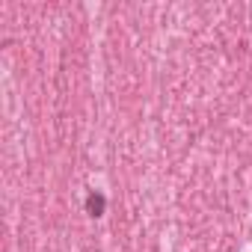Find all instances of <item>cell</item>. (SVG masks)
I'll return each mask as SVG.
<instances>
[{"mask_svg":"<svg viewBox=\"0 0 252 252\" xmlns=\"http://www.w3.org/2000/svg\"><path fill=\"white\" fill-rule=\"evenodd\" d=\"M104 211H107V199H104V193L101 190H92L89 196H86V214L89 217H104Z\"/></svg>","mask_w":252,"mask_h":252,"instance_id":"obj_1","label":"cell"}]
</instances>
